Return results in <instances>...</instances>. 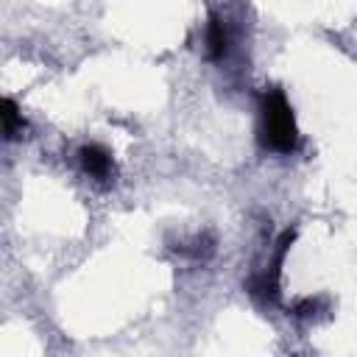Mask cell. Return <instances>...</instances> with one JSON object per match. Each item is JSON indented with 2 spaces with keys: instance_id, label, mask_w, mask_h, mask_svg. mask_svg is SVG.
Listing matches in <instances>:
<instances>
[{
  "instance_id": "cell-6",
  "label": "cell",
  "mask_w": 357,
  "mask_h": 357,
  "mask_svg": "<svg viewBox=\"0 0 357 357\" xmlns=\"http://www.w3.org/2000/svg\"><path fill=\"white\" fill-rule=\"evenodd\" d=\"M178 251L184 254V257H190V259H195V262H206L209 257H212V251H215V237L212 234H195L190 243H184V245H178Z\"/></svg>"
},
{
  "instance_id": "cell-1",
  "label": "cell",
  "mask_w": 357,
  "mask_h": 357,
  "mask_svg": "<svg viewBox=\"0 0 357 357\" xmlns=\"http://www.w3.org/2000/svg\"><path fill=\"white\" fill-rule=\"evenodd\" d=\"M257 139L265 151L290 156L298 151V126L293 106L284 95L282 86H265L259 95V126H257Z\"/></svg>"
},
{
  "instance_id": "cell-7",
  "label": "cell",
  "mask_w": 357,
  "mask_h": 357,
  "mask_svg": "<svg viewBox=\"0 0 357 357\" xmlns=\"http://www.w3.org/2000/svg\"><path fill=\"white\" fill-rule=\"evenodd\" d=\"M326 310V301L321 298V296H304V298H296L293 304H290V312L296 315V318H312V315H318V312H324Z\"/></svg>"
},
{
  "instance_id": "cell-3",
  "label": "cell",
  "mask_w": 357,
  "mask_h": 357,
  "mask_svg": "<svg viewBox=\"0 0 357 357\" xmlns=\"http://www.w3.org/2000/svg\"><path fill=\"white\" fill-rule=\"evenodd\" d=\"M78 165H81V170H84L89 178H95V181H109V178H114V170H117L112 151L103 148L100 142H86V145H81V148H78Z\"/></svg>"
},
{
  "instance_id": "cell-2",
  "label": "cell",
  "mask_w": 357,
  "mask_h": 357,
  "mask_svg": "<svg viewBox=\"0 0 357 357\" xmlns=\"http://www.w3.org/2000/svg\"><path fill=\"white\" fill-rule=\"evenodd\" d=\"M293 240H296V229H284V231L279 234V240H276V248H273L268 265L259 268V271H254V273L248 276L245 290H248L257 301H262V304H276V301H279V293H282V290H279L282 265H284V257H287Z\"/></svg>"
},
{
  "instance_id": "cell-4",
  "label": "cell",
  "mask_w": 357,
  "mask_h": 357,
  "mask_svg": "<svg viewBox=\"0 0 357 357\" xmlns=\"http://www.w3.org/2000/svg\"><path fill=\"white\" fill-rule=\"evenodd\" d=\"M204 45H206V56L209 61H223V56L229 53V31L220 14H209L206 20V33H204Z\"/></svg>"
},
{
  "instance_id": "cell-5",
  "label": "cell",
  "mask_w": 357,
  "mask_h": 357,
  "mask_svg": "<svg viewBox=\"0 0 357 357\" xmlns=\"http://www.w3.org/2000/svg\"><path fill=\"white\" fill-rule=\"evenodd\" d=\"M22 131H25L22 112L17 109L14 98H3V137L11 142V139H17Z\"/></svg>"
}]
</instances>
